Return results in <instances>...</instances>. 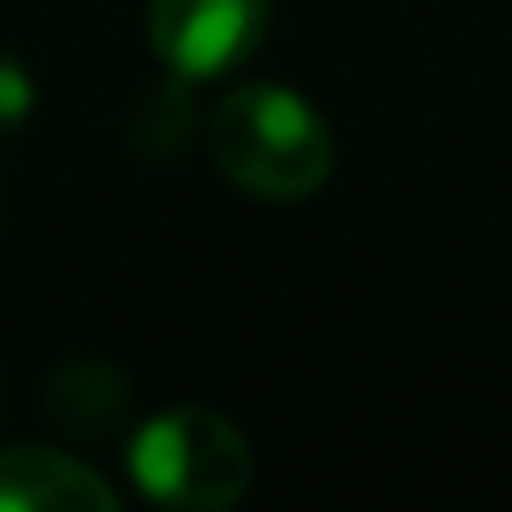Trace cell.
Masks as SVG:
<instances>
[{"label":"cell","mask_w":512,"mask_h":512,"mask_svg":"<svg viewBox=\"0 0 512 512\" xmlns=\"http://www.w3.org/2000/svg\"><path fill=\"white\" fill-rule=\"evenodd\" d=\"M210 155L243 193L292 204L325 188L336 144L303 94L281 89V83H248L215 105Z\"/></svg>","instance_id":"obj_1"},{"label":"cell","mask_w":512,"mask_h":512,"mask_svg":"<svg viewBox=\"0 0 512 512\" xmlns=\"http://www.w3.org/2000/svg\"><path fill=\"white\" fill-rule=\"evenodd\" d=\"M127 468L133 485L160 507L221 512L254 485V446L215 408H166L133 430Z\"/></svg>","instance_id":"obj_2"},{"label":"cell","mask_w":512,"mask_h":512,"mask_svg":"<svg viewBox=\"0 0 512 512\" xmlns=\"http://www.w3.org/2000/svg\"><path fill=\"white\" fill-rule=\"evenodd\" d=\"M270 28V0H149V45L188 83L237 72Z\"/></svg>","instance_id":"obj_3"},{"label":"cell","mask_w":512,"mask_h":512,"mask_svg":"<svg viewBox=\"0 0 512 512\" xmlns=\"http://www.w3.org/2000/svg\"><path fill=\"white\" fill-rule=\"evenodd\" d=\"M122 490L56 446L0 452V512H116Z\"/></svg>","instance_id":"obj_4"},{"label":"cell","mask_w":512,"mask_h":512,"mask_svg":"<svg viewBox=\"0 0 512 512\" xmlns=\"http://www.w3.org/2000/svg\"><path fill=\"white\" fill-rule=\"evenodd\" d=\"M45 408L78 441H111L133 413V386L105 358H72L45 380Z\"/></svg>","instance_id":"obj_5"},{"label":"cell","mask_w":512,"mask_h":512,"mask_svg":"<svg viewBox=\"0 0 512 512\" xmlns=\"http://www.w3.org/2000/svg\"><path fill=\"white\" fill-rule=\"evenodd\" d=\"M193 138V100H188V78L171 72L166 83H149L133 105V144L149 160H171L177 149H188Z\"/></svg>","instance_id":"obj_6"},{"label":"cell","mask_w":512,"mask_h":512,"mask_svg":"<svg viewBox=\"0 0 512 512\" xmlns=\"http://www.w3.org/2000/svg\"><path fill=\"white\" fill-rule=\"evenodd\" d=\"M28 116H34V78L17 56L0 50V133H17Z\"/></svg>","instance_id":"obj_7"}]
</instances>
